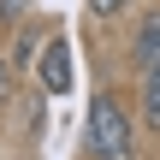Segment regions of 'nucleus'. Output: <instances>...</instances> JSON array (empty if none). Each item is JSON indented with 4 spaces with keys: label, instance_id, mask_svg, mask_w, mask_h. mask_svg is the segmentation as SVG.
<instances>
[{
    "label": "nucleus",
    "instance_id": "nucleus-1",
    "mask_svg": "<svg viewBox=\"0 0 160 160\" xmlns=\"http://www.w3.org/2000/svg\"><path fill=\"white\" fill-rule=\"evenodd\" d=\"M83 142H89L95 160H137V131H131V113L119 107V95H95L89 101Z\"/></svg>",
    "mask_w": 160,
    "mask_h": 160
},
{
    "label": "nucleus",
    "instance_id": "nucleus-2",
    "mask_svg": "<svg viewBox=\"0 0 160 160\" xmlns=\"http://www.w3.org/2000/svg\"><path fill=\"white\" fill-rule=\"evenodd\" d=\"M36 77H42L48 95H71V89H77V59H71V42H65V36H48V42H42Z\"/></svg>",
    "mask_w": 160,
    "mask_h": 160
},
{
    "label": "nucleus",
    "instance_id": "nucleus-3",
    "mask_svg": "<svg viewBox=\"0 0 160 160\" xmlns=\"http://www.w3.org/2000/svg\"><path fill=\"white\" fill-rule=\"evenodd\" d=\"M131 65H137V71H154L160 65V12H148V18L137 24V36H131Z\"/></svg>",
    "mask_w": 160,
    "mask_h": 160
},
{
    "label": "nucleus",
    "instance_id": "nucleus-4",
    "mask_svg": "<svg viewBox=\"0 0 160 160\" xmlns=\"http://www.w3.org/2000/svg\"><path fill=\"white\" fill-rule=\"evenodd\" d=\"M142 113H148V125H160V65L142 71Z\"/></svg>",
    "mask_w": 160,
    "mask_h": 160
},
{
    "label": "nucleus",
    "instance_id": "nucleus-5",
    "mask_svg": "<svg viewBox=\"0 0 160 160\" xmlns=\"http://www.w3.org/2000/svg\"><path fill=\"white\" fill-rule=\"evenodd\" d=\"M89 12L95 18H119V12H131V0H89Z\"/></svg>",
    "mask_w": 160,
    "mask_h": 160
},
{
    "label": "nucleus",
    "instance_id": "nucleus-6",
    "mask_svg": "<svg viewBox=\"0 0 160 160\" xmlns=\"http://www.w3.org/2000/svg\"><path fill=\"white\" fill-rule=\"evenodd\" d=\"M24 12H30V0H0V24H18Z\"/></svg>",
    "mask_w": 160,
    "mask_h": 160
},
{
    "label": "nucleus",
    "instance_id": "nucleus-7",
    "mask_svg": "<svg viewBox=\"0 0 160 160\" xmlns=\"http://www.w3.org/2000/svg\"><path fill=\"white\" fill-rule=\"evenodd\" d=\"M6 95H12V89H6V71H0V101H6Z\"/></svg>",
    "mask_w": 160,
    "mask_h": 160
}]
</instances>
